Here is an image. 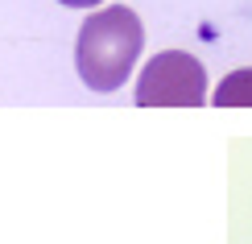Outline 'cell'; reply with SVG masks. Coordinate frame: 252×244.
Instances as JSON below:
<instances>
[{
  "label": "cell",
  "mask_w": 252,
  "mask_h": 244,
  "mask_svg": "<svg viewBox=\"0 0 252 244\" xmlns=\"http://www.w3.org/2000/svg\"><path fill=\"white\" fill-rule=\"evenodd\" d=\"M141 50H145L141 17L124 4H108L99 13H91L79 29V41H75L79 79L91 91H116L120 83H128Z\"/></svg>",
  "instance_id": "1"
},
{
  "label": "cell",
  "mask_w": 252,
  "mask_h": 244,
  "mask_svg": "<svg viewBox=\"0 0 252 244\" xmlns=\"http://www.w3.org/2000/svg\"><path fill=\"white\" fill-rule=\"evenodd\" d=\"M141 108H203L207 104V70L186 50H165L145 62L136 79Z\"/></svg>",
  "instance_id": "2"
},
{
  "label": "cell",
  "mask_w": 252,
  "mask_h": 244,
  "mask_svg": "<svg viewBox=\"0 0 252 244\" xmlns=\"http://www.w3.org/2000/svg\"><path fill=\"white\" fill-rule=\"evenodd\" d=\"M215 104H219V108H252V67L232 70V75L219 83Z\"/></svg>",
  "instance_id": "3"
},
{
  "label": "cell",
  "mask_w": 252,
  "mask_h": 244,
  "mask_svg": "<svg viewBox=\"0 0 252 244\" xmlns=\"http://www.w3.org/2000/svg\"><path fill=\"white\" fill-rule=\"evenodd\" d=\"M58 4H70V8H95L99 0H58Z\"/></svg>",
  "instance_id": "4"
}]
</instances>
